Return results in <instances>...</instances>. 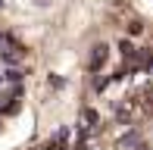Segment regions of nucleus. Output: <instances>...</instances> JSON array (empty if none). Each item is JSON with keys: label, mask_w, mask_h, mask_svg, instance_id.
Segmentation results:
<instances>
[{"label": "nucleus", "mask_w": 153, "mask_h": 150, "mask_svg": "<svg viewBox=\"0 0 153 150\" xmlns=\"http://www.w3.org/2000/svg\"><path fill=\"white\" fill-rule=\"evenodd\" d=\"M22 59H25V50L19 44H13V41L0 50V63L3 66H22Z\"/></svg>", "instance_id": "1"}, {"label": "nucleus", "mask_w": 153, "mask_h": 150, "mask_svg": "<svg viewBox=\"0 0 153 150\" xmlns=\"http://www.w3.org/2000/svg\"><path fill=\"white\" fill-rule=\"evenodd\" d=\"M106 56H109V47L106 44H97L94 50H91V63H88V66H91L94 72H100V66L106 63Z\"/></svg>", "instance_id": "2"}, {"label": "nucleus", "mask_w": 153, "mask_h": 150, "mask_svg": "<svg viewBox=\"0 0 153 150\" xmlns=\"http://www.w3.org/2000/svg\"><path fill=\"white\" fill-rule=\"evenodd\" d=\"M22 78H25L22 66H3V85H19Z\"/></svg>", "instance_id": "3"}, {"label": "nucleus", "mask_w": 153, "mask_h": 150, "mask_svg": "<svg viewBox=\"0 0 153 150\" xmlns=\"http://www.w3.org/2000/svg\"><path fill=\"white\" fill-rule=\"evenodd\" d=\"M122 147H137V134H134V131L125 134V138H122Z\"/></svg>", "instance_id": "4"}, {"label": "nucleus", "mask_w": 153, "mask_h": 150, "mask_svg": "<svg viewBox=\"0 0 153 150\" xmlns=\"http://www.w3.org/2000/svg\"><path fill=\"white\" fill-rule=\"evenodd\" d=\"M34 3H38V6H50V0H34Z\"/></svg>", "instance_id": "5"}, {"label": "nucleus", "mask_w": 153, "mask_h": 150, "mask_svg": "<svg viewBox=\"0 0 153 150\" xmlns=\"http://www.w3.org/2000/svg\"><path fill=\"white\" fill-rule=\"evenodd\" d=\"M0 6H3V0H0Z\"/></svg>", "instance_id": "6"}]
</instances>
